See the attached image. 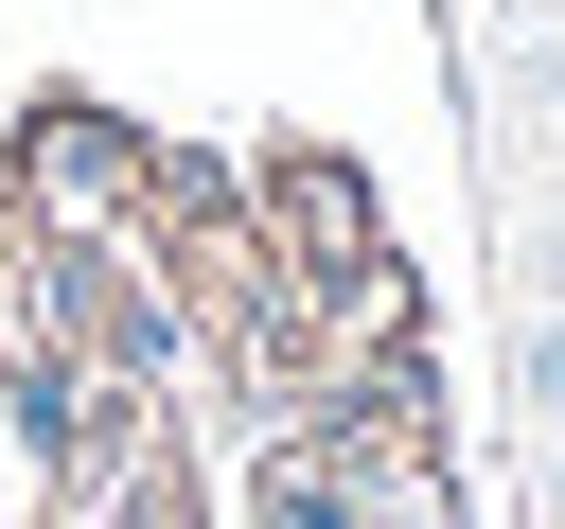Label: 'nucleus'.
<instances>
[{
  "label": "nucleus",
  "instance_id": "f257e3e1",
  "mask_svg": "<svg viewBox=\"0 0 565 529\" xmlns=\"http://www.w3.org/2000/svg\"><path fill=\"white\" fill-rule=\"evenodd\" d=\"M35 194H53V212H124V194H141V141H106V123H53V141H35Z\"/></svg>",
  "mask_w": 565,
  "mask_h": 529
},
{
  "label": "nucleus",
  "instance_id": "7ed1b4c3",
  "mask_svg": "<svg viewBox=\"0 0 565 529\" xmlns=\"http://www.w3.org/2000/svg\"><path fill=\"white\" fill-rule=\"evenodd\" d=\"M547 529H565V441H547Z\"/></svg>",
  "mask_w": 565,
  "mask_h": 529
},
{
  "label": "nucleus",
  "instance_id": "f03ea898",
  "mask_svg": "<svg viewBox=\"0 0 565 529\" xmlns=\"http://www.w3.org/2000/svg\"><path fill=\"white\" fill-rule=\"evenodd\" d=\"M512 388H530V423L565 441V300H530V335H512Z\"/></svg>",
  "mask_w": 565,
  "mask_h": 529
}]
</instances>
